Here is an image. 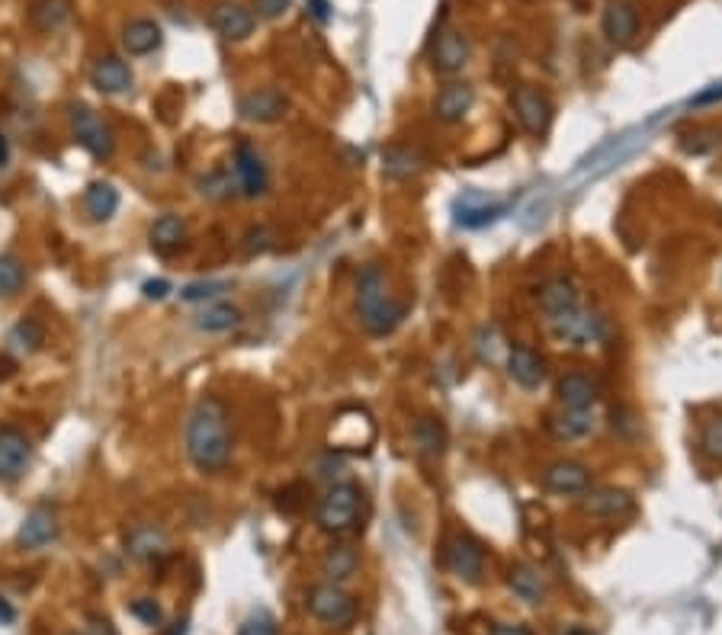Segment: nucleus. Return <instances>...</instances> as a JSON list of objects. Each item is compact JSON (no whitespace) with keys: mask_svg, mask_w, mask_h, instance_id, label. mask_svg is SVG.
<instances>
[{"mask_svg":"<svg viewBox=\"0 0 722 635\" xmlns=\"http://www.w3.org/2000/svg\"><path fill=\"white\" fill-rule=\"evenodd\" d=\"M232 427H228V408L222 398L203 395L190 411L187 421V456L206 475L222 472L232 462Z\"/></svg>","mask_w":722,"mask_h":635,"instance_id":"nucleus-1","label":"nucleus"},{"mask_svg":"<svg viewBox=\"0 0 722 635\" xmlns=\"http://www.w3.org/2000/svg\"><path fill=\"white\" fill-rule=\"evenodd\" d=\"M405 315H408V305L395 302L389 296L386 273H382L376 263L363 267L360 276H357V318L366 328V334L386 337L405 321Z\"/></svg>","mask_w":722,"mask_h":635,"instance_id":"nucleus-2","label":"nucleus"},{"mask_svg":"<svg viewBox=\"0 0 722 635\" xmlns=\"http://www.w3.org/2000/svg\"><path fill=\"white\" fill-rule=\"evenodd\" d=\"M363 510H366L363 488L353 482H337L325 491V498L318 501L315 523L321 533L350 536L363 526Z\"/></svg>","mask_w":722,"mask_h":635,"instance_id":"nucleus-3","label":"nucleus"},{"mask_svg":"<svg viewBox=\"0 0 722 635\" xmlns=\"http://www.w3.org/2000/svg\"><path fill=\"white\" fill-rule=\"evenodd\" d=\"M68 122L74 132V142H78L87 154H94L97 161L113 158L116 151V135L106 122L90 110L87 103H71L68 106Z\"/></svg>","mask_w":722,"mask_h":635,"instance_id":"nucleus-4","label":"nucleus"},{"mask_svg":"<svg viewBox=\"0 0 722 635\" xmlns=\"http://www.w3.org/2000/svg\"><path fill=\"white\" fill-rule=\"evenodd\" d=\"M305 607H309V613L318 623H325L331 629H344L357 619V600H353L341 584H331V581L312 587L309 597H305Z\"/></svg>","mask_w":722,"mask_h":635,"instance_id":"nucleus-5","label":"nucleus"},{"mask_svg":"<svg viewBox=\"0 0 722 635\" xmlns=\"http://www.w3.org/2000/svg\"><path fill=\"white\" fill-rule=\"evenodd\" d=\"M549 331L556 340L562 344H572V347H588V344H601L607 340L610 328L607 321L597 315V312H588V308H572V312H565L559 318H549Z\"/></svg>","mask_w":722,"mask_h":635,"instance_id":"nucleus-6","label":"nucleus"},{"mask_svg":"<svg viewBox=\"0 0 722 635\" xmlns=\"http://www.w3.org/2000/svg\"><path fill=\"white\" fill-rule=\"evenodd\" d=\"M289 110V100L280 94L276 87H257L251 94H244L238 100V116L244 122H254V126H270V122H280Z\"/></svg>","mask_w":722,"mask_h":635,"instance_id":"nucleus-7","label":"nucleus"},{"mask_svg":"<svg viewBox=\"0 0 722 635\" xmlns=\"http://www.w3.org/2000/svg\"><path fill=\"white\" fill-rule=\"evenodd\" d=\"M33 459V443L13 424L0 427V482H17Z\"/></svg>","mask_w":722,"mask_h":635,"instance_id":"nucleus-8","label":"nucleus"},{"mask_svg":"<svg viewBox=\"0 0 722 635\" xmlns=\"http://www.w3.org/2000/svg\"><path fill=\"white\" fill-rule=\"evenodd\" d=\"M514 113L520 119V126H524L530 135H546L549 126H552V103L543 90H536L530 84L517 87L514 90Z\"/></svg>","mask_w":722,"mask_h":635,"instance_id":"nucleus-9","label":"nucleus"},{"mask_svg":"<svg viewBox=\"0 0 722 635\" xmlns=\"http://www.w3.org/2000/svg\"><path fill=\"white\" fill-rule=\"evenodd\" d=\"M443 562H447V568L453 571L459 581L475 584L482 578V571H485V552H482V546L472 536H456V539L447 542Z\"/></svg>","mask_w":722,"mask_h":635,"instance_id":"nucleus-10","label":"nucleus"},{"mask_svg":"<svg viewBox=\"0 0 722 635\" xmlns=\"http://www.w3.org/2000/svg\"><path fill=\"white\" fill-rule=\"evenodd\" d=\"M209 23L225 42H244L254 33L257 17H254V10L235 4V0H219L209 13Z\"/></svg>","mask_w":722,"mask_h":635,"instance_id":"nucleus-11","label":"nucleus"},{"mask_svg":"<svg viewBox=\"0 0 722 635\" xmlns=\"http://www.w3.org/2000/svg\"><path fill=\"white\" fill-rule=\"evenodd\" d=\"M540 482L552 494H585L591 488V469L578 459H559L543 469Z\"/></svg>","mask_w":722,"mask_h":635,"instance_id":"nucleus-12","label":"nucleus"},{"mask_svg":"<svg viewBox=\"0 0 722 635\" xmlns=\"http://www.w3.org/2000/svg\"><path fill=\"white\" fill-rule=\"evenodd\" d=\"M601 29L610 45L617 49H626L629 42L639 33V10L629 0H607L604 4V17H601Z\"/></svg>","mask_w":722,"mask_h":635,"instance_id":"nucleus-13","label":"nucleus"},{"mask_svg":"<svg viewBox=\"0 0 722 635\" xmlns=\"http://www.w3.org/2000/svg\"><path fill=\"white\" fill-rule=\"evenodd\" d=\"M132 68L129 61H122L119 55H100L90 68V84L103 97H122L132 90Z\"/></svg>","mask_w":722,"mask_h":635,"instance_id":"nucleus-14","label":"nucleus"},{"mask_svg":"<svg viewBox=\"0 0 722 635\" xmlns=\"http://www.w3.org/2000/svg\"><path fill=\"white\" fill-rule=\"evenodd\" d=\"M235 180H238L241 193L248 196V199L264 196L267 187H270L267 164H264V158L257 154V148L248 145V142H241V145L235 148Z\"/></svg>","mask_w":722,"mask_h":635,"instance_id":"nucleus-15","label":"nucleus"},{"mask_svg":"<svg viewBox=\"0 0 722 635\" xmlns=\"http://www.w3.org/2000/svg\"><path fill=\"white\" fill-rule=\"evenodd\" d=\"M469 55V39L459 29H443L434 42V52H430V65L437 74H459L469 65Z\"/></svg>","mask_w":722,"mask_h":635,"instance_id":"nucleus-16","label":"nucleus"},{"mask_svg":"<svg viewBox=\"0 0 722 635\" xmlns=\"http://www.w3.org/2000/svg\"><path fill=\"white\" fill-rule=\"evenodd\" d=\"M588 517H601V520H620L626 514H633V494L623 488H597V491H585V498L578 504Z\"/></svg>","mask_w":722,"mask_h":635,"instance_id":"nucleus-17","label":"nucleus"},{"mask_svg":"<svg viewBox=\"0 0 722 635\" xmlns=\"http://www.w3.org/2000/svg\"><path fill=\"white\" fill-rule=\"evenodd\" d=\"M508 376L520 385V389L533 392L546 382V360L536 350L517 344L508 350Z\"/></svg>","mask_w":722,"mask_h":635,"instance_id":"nucleus-18","label":"nucleus"},{"mask_svg":"<svg viewBox=\"0 0 722 635\" xmlns=\"http://www.w3.org/2000/svg\"><path fill=\"white\" fill-rule=\"evenodd\" d=\"M411 443H414V453H418L421 459H440L443 453H447V443H450L447 424L434 414L418 417L411 427Z\"/></svg>","mask_w":722,"mask_h":635,"instance_id":"nucleus-19","label":"nucleus"},{"mask_svg":"<svg viewBox=\"0 0 722 635\" xmlns=\"http://www.w3.org/2000/svg\"><path fill=\"white\" fill-rule=\"evenodd\" d=\"M58 536V517L52 507H33L20 523L17 542L23 549H45Z\"/></svg>","mask_w":722,"mask_h":635,"instance_id":"nucleus-20","label":"nucleus"},{"mask_svg":"<svg viewBox=\"0 0 722 635\" xmlns=\"http://www.w3.org/2000/svg\"><path fill=\"white\" fill-rule=\"evenodd\" d=\"M161 45H164V29H161V23L148 20V17H138L122 29V49H126L132 58L155 55Z\"/></svg>","mask_w":722,"mask_h":635,"instance_id":"nucleus-21","label":"nucleus"},{"mask_svg":"<svg viewBox=\"0 0 722 635\" xmlns=\"http://www.w3.org/2000/svg\"><path fill=\"white\" fill-rule=\"evenodd\" d=\"M556 395L562 401V408L568 411H591L597 405V398H601V389H597V382L588 373H568L559 379Z\"/></svg>","mask_w":722,"mask_h":635,"instance_id":"nucleus-22","label":"nucleus"},{"mask_svg":"<svg viewBox=\"0 0 722 635\" xmlns=\"http://www.w3.org/2000/svg\"><path fill=\"white\" fill-rule=\"evenodd\" d=\"M472 103H475V90L466 84V81H453L447 84L437 94L434 100V116L440 122H447V126H453V122H463L466 113L472 110Z\"/></svg>","mask_w":722,"mask_h":635,"instance_id":"nucleus-23","label":"nucleus"},{"mask_svg":"<svg viewBox=\"0 0 722 635\" xmlns=\"http://www.w3.org/2000/svg\"><path fill=\"white\" fill-rule=\"evenodd\" d=\"M578 305H581L578 289H575L572 280H565V276H559V280H549L540 289V308H543L546 318H559V315L572 312V308H578Z\"/></svg>","mask_w":722,"mask_h":635,"instance_id":"nucleus-24","label":"nucleus"},{"mask_svg":"<svg viewBox=\"0 0 722 635\" xmlns=\"http://www.w3.org/2000/svg\"><path fill=\"white\" fill-rule=\"evenodd\" d=\"M421 170H424V158L408 145H392V148H386V154H382V174L389 180L405 183V180L418 177Z\"/></svg>","mask_w":722,"mask_h":635,"instance_id":"nucleus-25","label":"nucleus"},{"mask_svg":"<svg viewBox=\"0 0 722 635\" xmlns=\"http://www.w3.org/2000/svg\"><path fill=\"white\" fill-rule=\"evenodd\" d=\"M148 238H151V247H155L158 254L171 257V254L180 251L183 244H187V222H183L180 215H161V219L151 225Z\"/></svg>","mask_w":722,"mask_h":635,"instance_id":"nucleus-26","label":"nucleus"},{"mask_svg":"<svg viewBox=\"0 0 722 635\" xmlns=\"http://www.w3.org/2000/svg\"><path fill=\"white\" fill-rule=\"evenodd\" d=\"M84 209L94 222H110L119 209V193H116L113 183H106V180L90 183V187L84 190Z\"/></svg>","mask_w":722,"mask_h":635,"instance_id":"nucleus-27","label":"nucleus"},{"mask_svg":"<svg viewBox=\"0 0 722 635\" xmlns=\"http://www.w3.org/2000/svg\"><path fill=\"white\" fill-rule=\"evenodd\" d=\"M549 433L565 443L585 440L588 433H594V411H568L565 408V414L549 417Z\"/></svg>","mask_w":722,"mask_h":635,"instance_id":"nucleus-28","label":"nucleus"},{"mask_svg":"<svg viewBox=\"0 0 722 635\" xmlns=\"http://www.w3.org/2000/svg\"><path fill=\"white\" fill-rule=\"evenodd\" d=\"M241 321H244L241 308L228 305V302H212V305H206L203 312L196 315L193 324L199 331H206V334H225V331H235Z\"/></svg>","mask_w":722,"mask_h":635,"instance_id":"nucleus-29","label":"nucleus"},{"mask_svg":"<svg viewBox=\"0 0 722 635\" xmlns=\"http://www.w3.org/2000/svg\"><path fill=\"white\" fill-rule=\"evenodd\" d=\"M508 587L524 603H530V607H540V603L546 600V584L530 565H514L508 571Z\"/></svg>","mask_w":722,"mask_h":635,"instance_id":"nucleus-30","label":"nucleus"},{"mask_svg":"<svg viewBox=\"0 0 722 635\" xmlns=\"http://www.w3.org/2000/svg\"><path fill=\"white\" fill-rule=\"evenodd\" d=\"M357 565H360V555L353 546H331L325 552V559H321V575L331 584H341L357 571Z\"/></svg>","mask_w":722,"mask_h":635,"instance_id":"nucleus-31","label":"nucleus"},{"mask_svg":"<svg viewBox=\"0 0 722 635\" xmlns=\"http://www.w3.org/2000/svg\"><path fill=\"white\" fill-rule=\"evenodd\" d=\"M29 20L39 33H55L71 20V0H36L29 10Z\"/></svg>","mask_w":722,"mask_h":635,"instance_id":"nucleus-32","label":"nucleus"},{"mask_svg":"<svg viewBox=\"0 0 722 635\" xmlns=\"http://www.w3.org/2000/svg\"><path fill=\"white\" fill-rule=\"evenodd\" d=\"M126 546H129V552L135 555V559L148 562V559H158V555L167 549V539H164L161 530H155V526L142 523V526H135V530L129 533Z\"/></svg>","mask_w":722,"mask_h":635,"instance_id":"nucleus-33","label":"nucleus"},{"mask_svg":"<svg viewBox=\"0 0 722 635\" xmlns=\"http://www.w3.org/2000/svg\"><path fill=\"white\" fill-rule=\"evenodd\" d=\"M504 215L501 203H475V199H466V203L456 206V225L463 228H485L491 222H498Z\"/></svg>","mask_w":722,"mask_h":635,"instance_id":"nucleus-34","label":"nucleus"},{"mask_svg":"<svg viewBox=\"0 0 722 635\" xmlns=\"http://www.w3.org/2000/svg\"><path fill=\"white\" fill-rule=\"evenodd\" d=\"M42 340H45V334H42V328L36 321H20L17 328L10 331L7 344H10V350H17V353H36L42 347Z\"/></svg>","mask_w":722,"mask_h":635,"instance_id":"nucleus-35","label":"nucleus"},{"mask_svg":"<svg viewBox=\"0 0 722 635\" xmlns=\"http://www.w3.org/2000/svg\"><path fill=\"white\" fill-rule=\"evenodd\" d=\"M26 283V267L20 257L13 254H4L0 257V296H13V292H20Z\"/></svg>","mask_w":722,"mask_h":635,"instance_id":"nucleus-36","label":"nucleus"},{"mask_svg":"<svg viewBox=\"0 0 722 635\" xmlns=\"http://www.w3.org/2000/svg\"><path fill=\"white\" fill-rule=\"evenodd\" d=\"M228 292V283H190V286H183L180 289V299L183 302H212V299H219Z\"/></svg>","mask_w":722,"mask_h":635,"instance_id":"nucleus-37","label":"nucleus"},{"mask_svg":"<svg viewBox=\"0 0 722 635\" xmlns=\"http://www.w3.org/2000/svg\"><path fill=\"white\" fill-rule=\"evenodd\" d=\"M700 449L710 459H719L722 462V417H713V421L703 424V433H700Z\"/></svg>","mask_w":722,"mask_h":635,"instance_id":"nucleus-38","label":"nucleus"},{"mask_svg":"<svg viewBox=\"0 0 722 635\" xmlns=\"http://www.w3.org/2000/svg\"><path fill=\"white\" fill-rule=\"evenodd\" d=\"M238 635H280V629H276V619L270 613H254L244 619Z\"/></svg>","mask_w":722,"mask_h":635,"instance_id":"nucleus-39","label":"nucleus"},{"mask_svg":"<svg viewBox=\"0 0 722 635\" xmlns=\"http://www.w3.org/2000/svg\"><path fill=\"white\" fill-rule=\"evenodd\" d=\"M289 7H293V0H254V17L280 20V17H286Z\"/></svg>","mask_w":722,"mask_h":635,"instance_id":"nucleus-40","label":"nucleus"},{"mask_svg":"<svg viewBox=\"0 0 722 635\" xmlns=\"http://www.w3.org/2000/svg\"><path fill=\"white\" fill-rule=\"evenodd\" d=\"M132 616L142 619L145 626H161V607H158L155 600H148V597H142V600H135V603H132Z\"/></svg>","mask_w":722,"mask_h":635,"instance_id":"nucleus-41","label":"nucleus"},{"mask_svg":"<svg viewBox=\"0 0 722 635\" xmlns=\"http://www.w3.org/2000/svg\"><path fill=\"white\" fill-rule=\"evenodd\" d=\"M142 292H145V299L161 302V299L171 296V283H167V280H148V283L142 286Z\"/></svg>","mask_w":722,"mask_h":635,"instance_id":"nucleus-42","label":"nucleus"},{"mask_svg":"<svg viewBox=\"0 0 722 635\" xmlns=\"http://www.w3.org/2000/svg\"><path fill=\"white\" fill-rule=\"evenodd\" d=\"M719 100H722V84H710L703 94L694 97V106H710V103H719Z\"/></svg>","mask_w":722,"mask_h":635,"instance_id":"nucleus-43","label":"nucleus"},{"mask_svg":"<svg viewBox=\"0 0 722 635\" xmlns=\"http://www.w3.org/2000/svg\"><path fill=\"white\" fill-rule=\"evenodd\" d=\"M309 10H312V17L318 23H328L331 20V4L328 0H309Z\"/></svg>","mask_w":722,"mask_h":635,"instance_id":"nucleus-44","label":"nucleus"},{"mask_svg":"<svg viewBox=\"0 0 722 635\" xmlns=\"http://www.w3.org/2000/svg\"><path fill=\"white\" fill-rule=\"evenodd\" d=\"M491 635H533V632L524 629V626H514V623H501V626L491 629Z\"/></svg>","mask_w":722,"mask_h":635,"instance_id":"nucleus-45","label":"nucleus"},{"mask_svg":"<svg viewBox=\"0 0 722 635\" xmlns=\"http://www.w3.org/2000/svg\"><path fill=\"white\" fill-rule=\"evenodd\" d=\"M10 619H13V607L4 597H0V623H10Z\"/></svg>","mask_w":722,"mask_h":635,"instance_id":"nucleus-46","label":"nucleus"},{"mask_svg":"<svg viewBox=\"0 0 722 635\" xmlns=\"http://www.w3.org/2000/svg\"><path fill=\"white\" fill-rule=\"evenodd\" d=\"M7 158H10V148H7V135H0V167H7Z\"/></svg>","mask_w":722,"mask_h":635,"instance_id":"nucleus-47","label":"nucleus"},{"mask_svg":"<svg viewBox=\"0 0 722 635\" xmlns=\"http://www.w3.org/2000/svg\"><path fill=\"white\" fill-rule=\"evenodd\" d=\"M562 635H594V632H591L588 626H568Z\"/></svg>","mask_w":722,"mask_h":635,"instance_id":"nucleus-48","label":"nucleus"}]
</instances>
